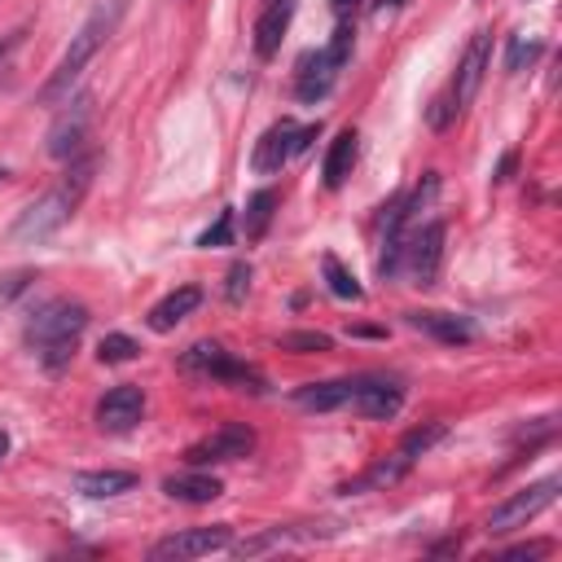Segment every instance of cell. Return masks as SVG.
<instances>
[{
  "mask_svg": "<svg viewBox=\"0 0 562 562\" xmlns=\"http://www.w3.org/2000/svg\"><path fill=\"white\" fill-rule=\"evenodd\" d=\"M92 176H97V154H75V158H66L61 180H57L48 193H40L31 206L18 211L9 237H13V241H44V237H53V233L79 211L83 193L92 189Z\"/></svg>",
  "mask_w": 562,
  "mask_h": 562,
  "instance_id": "1",
  "label": "cell"
},
{
  "mask_svg": "<svg viewBox=\"0 0 562 562\" xmlns=\"http://www.w3.org/2000/svg\"><path fill=\"white\" fill-rule=\"evenodd\" d=\"M123 13H127V0H101V4L83 18V26L70 35V44H66L61 61L53 66V75L40 83L35 105H61V101L70 97V88H75V83H79V75L88 70V61H92V57L101 53V44L119 31Z\"/></svg>",
  "mask_w": 562,
  "mask_h": 562,
  "instance_id": "2",
  "label": "cell"
},
{
  "mask_svg": "<svg viewBox=\"0 0 562 562\" xmlns=\"http://www.w3.org/2000/svg\"><path fill=\"white\" fill-rule=\"evenodd\" d=\"M88 329V307L75 299H48L44 307L31 312L22 338L35 351V360L44 364V373H61L75 360V347Z\"/></svg>",
  "mask_w": 562,
  "mask_h": 562,
  "instance_id": "3",
  "label": "cell"
},
{
  "mask_svg": "<svg viewBox=\"0 0 562 562\" xmlns=\"http://www.w3.org/2000/svg\"><path fill=\"white\" fill-rule=\"evenodd\" d=\"M558 487H562V479H558V474H549V479H540V483H527L522 492L505 496V501L483 518V531H487V536H509V531L527 527L540 509H549V505H553Z\"/></svg>",
  "mask_w": 562,
  "mask_h": 562,
  "instance_id": "4",
  "label": "cell"
},
{
  "mask_svg": "<svg viewBox=\"0 0 562 562\" xmlns=\"http://www.w3.org/2000/svg\"><path fill=\"white\" fill-rule=\"evenodd\" d=\"M316 132H321V123H290V119H281V123H272L259 140H255V154H250V167L259 171V176H272V171H281L294 154H303L312 140H316Z\"/></svg>",
  "mask_w": 562,
  "mask_h": 562,
  "instance_id": "5",
  "label": "cell"
},
{
  "mask_svg": "<svg viewBox=\"0 0 562 562\" xmlns=\"http://www.w3.org/2000/svg\"><path fill=\"white\" fill-rule=\"evenodd\" d=\"M487 66H492V31H474L465 53H461V61H457V70H452V83H448V105L457 114L479 97V83H483Z\"/></svg>",
  "mask_w": 562,
  "mask_h": 562,
  "instance_id": "6",
  "label": "cell"
},
{
  "mask_svg": "<svg viewBox=\"0 0 562 562\" xmlns=\"http://www.w3.org/2000/svg\"><path fill=\"white\" fill-rule=\"evenodd\" d=\"M66 110L53 119V127H48V154L53 158H75V154H83V140H88V127H92V92H75V97H66L61 101Z\"/></svg>",
  "mask_w": 562,
  "mask_h": 562,
  "instance_id": "7",
  "label": "cell"
},
{
  "mask_svg": "<svg viewBox=\"0 0 562 562\" xmlns=\"http://www.w3.org/2000/svg\"><path fill=\"white\" fill-rule=\"evenodd\" d=\"M439 259H443V220H430L422 228H413L404 237V272H408V285H435L439 277Z\"/></svg>",
  "mask_w": 562,
  "mask_h": 562,
  "instance_id": "8",
  "label": "cell"
},
{
  "mask_svg": "<svg viewBox=\"0 0 562 562\" xmlns=\"http://www.w3.org/2000/svg\"><path fill=\"white\" fill-rule=\"evenodd\" d=\"M233 544V531L228 522H215V527H184V531H171L162 540H154L149 558L154 562H184V558H202V553H215V549H228Z\"/></svg>",
  "mask_w": 562,
  "mask_h": 562,
  "instance_id": "9",
  "label": "cell"
},
{
  "mask_svg": "<svg viewBox=\"0 0 562 562\" xmlns=\"http://www.w3.org/2000/svg\"><path fill=\"white\" fill-rule=\"evenodd\" d=\"M250 448H255V430L241 426V422H228V426L211 430L206 439L189 443V448H184V461H189V465H220V461H241V457H250Z\"/></svg>",
  "mask_w": 562,
  "mask_h": 562,
  "instance_id": "10",
  "label": "cell"
},
{
  "mask_svg": "<svg viewBox=\"0 0 562 562\" xmlns=\"http://www.w3.org/2000/svg\"><path fill=\"white\" fill-rule=\"evenodd\" d=\"M351 408L360 417H373V422H386L404 408V386L395 378H382V373H364L356 378V391H351Z\"/></svg>",
  "mask_w": 562,
  "mask_h": 562,
  "instance_id": "11",
  "label": "cell"
},
{
  "mask_svg": "<svg viewBox=\"0 0 562 562\" xmlns=\"http://www.w3.org/2000/svg\"><path fill=\"white\" fill-rule=\"evenodd\" d=\"M140 417H145V391L132 386V382H123V386H114V391H105L97 400V426L110 430V435L132 430Z\"/></svg>",
  "mask_w": 562,
  "mask_h": 562,
  "instance_id": "12",
  "label": "cell"
},
{
  "mask_svg": "<svg viewBox=\"0 0 562 562\" xmlns=\"http://www.w3.org/2000/svg\"><path fill=\"white\" fill-rule=\"evenodd\" d=\"M338 70H342V61H334L325 48H316V53H307L303 61H299V83H294V92H299V101H325L329 92H334V83H338Z\"/></svg>",
  "mask_w": 562,
  "mask_h": 562,
  "instance_id": "13",
  "label": "cell"
},
{
  "mask_svg": "<svg viewBox=\"0 0 562 562\" xmlns=\"http://www.w3.org/2000/svg\"><path fill=\"white\" fill-rule=\"evenodd\" d=\"M408 325L422 329V334H430V338L443 342V347H465V342H474V325H470L465 316H457V312L422 307V312H408Z\"/></svg>",
  "mask_w": 562,
  "mask_h": 562,
  "instance_id": "14",
  "label": "cell"
},
{
  "mask_svg": "<svg viewBox=\"0 0 562 562\" xmlns=\"http://www.w3.org/2000/svg\"><path fill=\"white\" fill-rule=\"evenodd\" d=\"M198 307H202V290H198V285H180V290L162 294V299L149 307V329H154V334H167V329H176L184 316H193Z\"/></svg>",
  "mask_w": 562,
  "mask_h": 562,
  "instance_id": "15",
  "label": "cell"
},
{
  "mask_svg": "<svg viewBox=\"0 0 562 562\" xmlns=\"http://www.w3.org/2000/svg\"><path fill=\"white\" fill-rule=\"evenodd\" d=\"M162 492L171 501H180V505H211L224 492V483L215 474H202V465H193L189 474H167L162 479Z\"/></svg>",
  "mask_w": 562,
  "mask_h": 562,
  "instance_id": "16",
  "label": "cell"
},
{
  "mask_svg": "<svg viewBox=\"0 0 562 562\" xmlns=\"http://www.w3.org/2000/svg\"><path fill=\"white\" fill-rule=\"evenodd\" d=\"M351 391H356V378H329V382H307L294 391V404L307 408V413H334L342 404H351Z\"/></svg>",
  "mask_w": 562,
  "mask_h": 562,
  "instance_id": "17",
  "label": "cell"
},
{
  "mask_svg": "<svg viewBox=\"0 0 562 562\" xmlns=\"http://www.w3.org/2000/svg\"><path fill=\"white\" fill-rule=\"evenodd\" d=\"M140 479L132 474V470H79L75 479H70V487L79 492V496H88V501H110V496H123V492H132Z\"/></svg>",
  "mask_w": 562,
  "mask_h": 562,
  "instance_id": "18",
  "label": "cell"
},
{
  "mask_svg": "<svg viewBox=\"0 0 562 562\" xmlns=\"http://www.w3.org/2000/svg\"><path fill=\"white\" fill-rule=\"evenodd\" d=\"M290 18H294V0H268V4H263L259 22H255V53H259L263 61H268V57H277V48H281V35H285Z\"/></svg>",
  "mask_w": 562,
  "mask_h": 562,
  "instance_id": "19",
  "label": "cell"
},
{
  "mask_svg": "<svg viewBox=\"0 0 562 562\" xmlns=\"http://www.w3.org/2000/svg\"><path fill=\"white\" fill-rule=\"evenodd\" d=\"M356 154H360V136H356V127H342V132L329 140V149H325V167H321L325 189H342V184H347V176H351V167H356Z\"/></svg>",
  "mask_w": 562,
  "mask_h": 562,
  "instance_id": "20",
  "label": "cell"
},
{
  "mask_svg": "<svg viewBox=\"0 0 562 562\" xmlns=\"http://www.w3.org/2000/svg\"><path fill=\"white\" fill-rule=\"evenodd\" d=\"M202 373H206V378H215V382H224V386H233V391L263 395V373H259L255 364H246V360H233L224 347L211 356V364H206Z\"/></svg>",
  "mask_w": 562,
  "mask_h": 562,
  "instance_id": "21",
  "label": "cell"
},
{
  "mask_svg": "<svg viewBox=\"0 0 562 562\" xmlns=\"http://www.w3.org/2000/svg\"><path fill=\"white\" fill-rule=\"evenodd\" d=\"M408 470H413V457L395 448L391 457H378V461H373V465H369L360 479H351L342 492H378V487H391V483H400Z\"/></svg>",
  "mask_w": 562,
  "mask_h": 562,
  "instance_id": "22",
  "label": "cell"
},
{
  "mask_svg": "<svg viewBox=\"0 0 562 562\" xmlns=\"http://www.w3.org/2000/svg\"><path fill=\"white\" fill-rule=\"evenodd\" d=\"M281 206V193L277 189H259L250 202H246V241H259L263 233H268V224H272V211Z\"/></svg>",
  "mask_w": 562,
  "mask_h": 562,
  "instance_id": "23",
  "label": "cell"
},
{
  "mask_svg": "<svg viewBox=\"0 0 562 562\" xmlns=\"http://www.w3.org/2000/svg\"><path fill=\"white\" fill-rule=\"evenodd\" d=\"M321 272H325V285H329V294H338V299H351V303L364 294V285H360V281H356V277L342 268V259H338V255H325V259H321Z\"/></svg>",
  "mask_w": 562,
  "mask_h": 562,
  "instance_id": "24",
  "label": "cell"
},
{
  "mask_svg": "<svg viewBox=\"0 0 562 562\" xmlns=\"http://www.w3.org/2000/svg\"><path fill=\"white\" fill-rule=\"evenodd\" d=\"M140 356V342L132 338V334H105L101 342H97V360L101 364H127V360H136Z\"/></svg>",
  "mask_w": 562,
  "mask_h": 562,
  "instance_id": "25",
  "label": "cell"
},
{
  "mask_svg": "<svg viewBox=\"0 0 562 562\" xmlns=\"http://www.w3.org/2000/svg\"><path fill=\"white\" fill-rule=\"evenodd\" d=\"M277 347L281 351H294V356H312V351H329L334 338L329 334H316V329H294V334H281Z\"/></svg>",
  "mask_w": 562,
  "mask_h": 562,
  "instance_id": "26",
  "label": "cell"
},
{
  "mask_svg": "<svg viewBox=\"0 0 562 562\" xmlns=\"http://www.w3.org/2000/svg\"><path fill=\"white\" fill-rule=\"evenodd\" d=\"M443 435H448V426H443V422H430V426H417V430H408V435L400 439V452H408V457L417 461V457H426V452H430V448H435V443H439Z\"/></svg>",
  "mask_w": 562,
  "mask_h": 562,
  "instance_id": "27",
  "label": "cell"
},
{
  "mask_svg": "<svg viewBox=\"0 0 562 562\" xmlns=\"http://www.w3.org/2000/svg\"><path fill=\"white\" fill-rule=\"evenodd\" d=\"M540 53H544V44H540V40H522V35H509L505 70H509V75H518V70H527V66H531Z\"/></svg>",
  "mask_w": 562,
  "mask_h": 562,
  "instance_id": "28",
  "label": "cell"
},
{
  "mask_svg": "<svg viewBox=\"0 0 562 562\" xmlns=\"http://www.w3.org/2000/svg\"><path fill=\"white\" fill-rule=\"evenodd\" d=\"M246 290H250V263L237 259V263L228 268V281H224V299H228V303H241Z\"/></svg>",
  "mask_w": 562,
  "mask_h": 562,
  "instance_id": "29",
  "label": "cell"
},
{
  "mask_svg": "<svg viewBox=\"0 0 562 562\" xmlns=\"http://www.w3.org/2000/svg\"><path fill=\"white\" fill-rule=\"evenodd\" d=\"M228 241H233V211H220V220L198 237V246L211 250V246H228Z\"/></svg>",
  "mask_w": 562,
  "mask_h": 562,
  "instance_id": "30",
  "label": "cell"
},
{
  "mask_svg": "<svg viewBox=\"0 0 562 562\" xmlns=\"http://www.w3.org/2000/svg\"><path fill=\"white\" fill-rule=\"evenodd\" d=\"M553 544L544 540V544H514V549H505V558H540V553H549Z\"/></svg>",
  "mask_w": 562,
  "mask_h": 562,
  "instance_id": "31",
  "label": "cell"
},
{
  "mask_svg": "<svg viewBox=\"0 0 562 562\" xmlns=\"http://www.w3.org/2000/svg\"><path fill=\"white\" fill-rule=\"evenodd\" d=\"M22 35H26V26H18V31H9V35L0 40V66H4V57H9V53L22 44Z\"/></svg>",
  "mask_w": 562,
  "mask_h": 562,
  "instance_id": "32",
  "label": "cell"
},
{
  "mask_svg": "<svg viewBox=\"0 0 562 562\" xmlns=\"http://www.w3.org/2000/svg\"><path fill=\"white\" fill-rule=\"evenodd\" d=\"M26 277H31V272H13V277H4V290H0V294H4V299H13V294L26 285Z\"/></svg>",
  "mask_w": 562,
  "mask_h": 562,
  "instance_id": "33",
  "label": "cell"
},
{
  "mask_svg": "<svg viewBox=\"0 0 562 562\" xmlns=\"http://www.w3.org/2000/svg\"><path fill=\"white\" fill-rule=\"evenodd\" d=\"M329 4H334V13H338V18H347V13H351L360 0H329Z\"/></svg>",
  "mask_w": 562,
  "mask_h": 562,
  "instance_id": "34",
  "label": "cell"
},
{
  "mask_svg": "<svg viewBox=\"0 0 562 562\" xmlns=\"http://www.w3.org/2000/svg\"><path fill=\"white\" fill-rule=\"evenodd\" d=\"M404 0H373V13H382V9H400Z\"/></svg>",
  "mask_w": 562,
  "mask_h": 562,
  "instance_id": "35",
  "label": "cell"
},
{
  "mask_svg": "<svg viewBox=\"0 0 562 562\" xmlns=\"http://www.w3.org/2000/svg\"><path fill=\"white\" fill-rule=\"evenodd\" d=\"M4 452H9V435L0 430V461H4Z\"/></svg>",
  "mask_w": 562,
  "mask_h": 562,
  "instance_id": "36",
  "label": "cell"
}]
</instances>
